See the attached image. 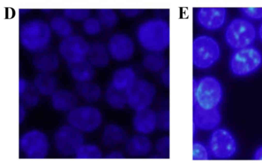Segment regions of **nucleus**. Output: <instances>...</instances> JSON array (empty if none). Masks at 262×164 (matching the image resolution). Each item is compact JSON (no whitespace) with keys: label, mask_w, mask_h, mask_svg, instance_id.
<instances>
[{"label":"nucleus","mask_w":262,"mask_h":164,"mask_svg":"<svg viewBox=\"0 0 262 164\" xmlns=\"http://www.w3.org/2000/svg\"><path fill=\"white\" fill-rule=\"evenodd\" d=\"M134 38L144 52L165 53L170 45L169 22L161 16L147 18L137 25Z\"/></svg>","instance_id":"1"},{"label":"nucleus","mask_w":262,"mask_h":164,"mask_svg":"<svg viewBox=\"0 0 262 164\" xmlns=\"http://www.w3.org/2000/svg\"><path fill=\"white\" fill-rule=\"evenodd\" d=\"M223 97V85L215 76L206 74L193 79V108L204 109L219 108Z\"/></svg>","instance_id":"2"},{"label":"nucleus","mask_w":262,"mask_h":164,"mask_svg":"<svg viewBox=\"0 0 262 164\" xmlns=\"http://www.w3.org/2000/svg\"><path fill=\"white\" fill-rule=\"evenodd\" d=\"M49 23L38 18H33L21 24L19 39L21 46L29 53L36 54L47 51L52 38Z\"/></svg>","instance_id":"3"},{"label":"nucleus","mask_w":262,"mask_h":164,"mask_svg":"<svg viewBox=\"0 0 262 164\" xmlns=\"http://www.w3.org/2000/svg\"><path fill=\"white\" fill-rule=\"evenodd\" d=\"M221 55L218 40L210 33L195 34L192 42V62L196 71L203 72L213 67Z\"/></svg>","instance_id":"4"},{"label":"nucleus","mask_w":262,"mask_h":164,"mask_svg":"<svg viewBox=\"0 0 262 164\" xmlns=\"http://www.w3.org/2000/svg\"><path fill=\"white\" fill-rule=\"evenodd\" d=\"M224 40L233 50L253 45L257 36V29L252 21L242 16L226 25Z\"/></svg>","instance_id":"5"},{"label":"nucleus","mask_w":262,"mask_h":164,"mask_svg":"<svg viewBox=\"0 0 262 164\" xmlns=\"http://www.w3.org/2000/svg\"><path fill=\"white\" fill-rule=\"evenodd\" d=\"M261 66L262 53L253 45L233 50L229 61L230 72L238 77L250 76Z\"/></svg>","instance_id":"6"},{"label":"nucleus","mask_w":262,"mask_h":164,"mask_svg":"<svg viewBox=\"0 0 262 164\" xmlns=\"http://www.w3.org/2000/svg\"><path fill=\"white\" fill-rule=\"evenodd\" d=\"M157 95L158 88L153 82L139 78L126 92L127 107L133 112L152 107Z\"/></svg>","instance_id":"7"},{"label":"nucleus","mask_w":262,"mask_h":164,"mask_svg":"<svg viewBox=\"0 0 262 164\" xmlns=\"http://www.w3.org/2000/svg\"><path fill=\"white\" fill-rule=\"evenodd\" d=\"M68 124L83 133L97 130L102 125L103 114L97 107L90 105L77 106L68 113Z\"/></svg>","instance_id":"8"},{"label":"nucleus","mask_w":262,"mask_h":164,"mask_svg":"<svg viewBox=\"0 0 262 164\" xmlns=\"http://www.w3.org/2000/svg\"><path fill=\"white\" fill-rule=\"evenodd\" d=\"M211 158L227 159L237 151L236 140L228 129L217 127L211 131L207 143Z\"/></svg>","instance_id":"9"},{"label":"nucleus","mask_w":262,"mask_h":164,"mask_svg":"<svg viewBox=\"0 0 262 164\" xmlns=\"http://www.w3.org/2000/svg\"><path fill=\"white\" fill-rule=\"evenodd\" d=\"M19 146L22 153L30 159L46 158L50 147L47 135L37 129H30L24 132L19 138Z\"/></svg>","instance_id":"10"},{"label":"nucleus","mask_w":262,"mask_h":164,"mask_svg":"<svg viewBox=\"0 0 262 164\" xmlns=\"http://www.w3.org/2000/svg\"><path fill=\"white\" fill-rule=\"evenodd\" d=\"M106 44L111 59L118 63H127L136 53L137 44L135 38L124 32L113 33Z\"/></svg>","instance_id":"11"},{"label":"nucleus","mask_w":262,"mask_h":164,"mask_svg":"<svg viewBox=\"0 0 262 164\" xmlns=\"http://www.w3.org/2000/svg\"><path fill=\"white\" fill-rule=\"evenodd\" d=\"M228 12L223 7H200L194 9L193 20L202 32H217L226 25Z\"/></svg>","instance_id":"12"},{"label":"nucleus","mask_w":262,"mask_h":164,"mask_svg":"<svg viewBox=\"0 0 262 164\" xmlns=\"http://www.w3.org/2000/svg\"><path fill=\"white\" fill-rule=\"evenodd\" d=\"M53 143L57 152L62 156H74L84 143L83 133L67 124L59 126L54 133Z\"/></svg>","instance_id":"13"},{"label":"nucleus","mask_w":262,"mask_h":164,"mask_svg":"<svg viewBox=\"0 0 262 164\" xmlns=\"http://www.w3.org/2000/svg\"><path fill=\"white\" fill-rule=\"evenodd\" d=\"M89 46L90 43L83 36L73 34L60 40L58 51L67 64H72L86 60Z\"/></svg>","instance_id":"14"},{"label":"nucleus","mask_w":262,"mask_h":164,"mask_svg":"<svg viewBox=\"0 0 262 164\" xmlns=\"http://www.w3.org/2000/svg\"><path fill=\"white\" fill-rule=\"evenodd\" d=\"M222 116L219 108L204 109L193 108V135L196 137L199 131H212L217 128Z\"/></svg>","instance_id":"15"},{"label":"nucleus","mask_w":262,"mask_h":164,"mask_svg":"<svg viewBox=\"0 0 262 164\" xmlns=\"http://www.w3.org/2000/svg\"><path fill=\"white\" fill-rule=\"evenodd\" d=\"M131 126L136 133L151 135L158 130L157 110L150 107L134 112Z\"/></svg>","instance_id":"16"},{"label":"nucleus","mask_w":262,"mask_h":164,"mask_svg":"<svg viewBox=\"0 0 262 164\" xmlns=\"http://www.w3.org/2000/svg\"><path fill=\"white\" fill-rule=\"evenodd\" d=\"M123 145L126 155L134 158L145 157L154 152V142L149 136L143 134L128 136Z\"/></svg>","instance_id":"17"},{"label":"nucleus","mask_w":262,"mask_h":164,"mask_svg":"<svg viewBox=\"0 0 262 164\" xmlns=\"http://www.w3.org/2000/svg\"><path fill=\"white\" fill-rule=\"evenodd\" d=\"M139 78L135 67L123 65L113 72L108 85L126 93Z\"/></svg>","instance_id":"18"},{"label":"nucleus","mask_w":262,"mask_h":164,"mask_svg":"<svg viewBox=\"0 0 262 164\" xmlns=\"http://www.w3.org/2000/svg\"><path fill=\"white\" fill-rule=\"evenodd\" d=\"M128 136L126 129L116 123L105 125L102 130L101 140L102 144L110 149L124 145Z\"/></svg>","instance_id":"19"},{"label":"nucleus","mask_w":262,"mask_h":164,"mask_svg":"<svg viewBox=\"0 0 262 164\" xmlns=\"http://www.w3.org/2000/svg\"><path fill=\"white\" fill-rule=\"evenodd\" d=\"M50 97L52 108L59 112L68 113L77 106L76 95L67 89H57Z\"/></svg>","instance_id":"20"},{"label":"nucleus","mask_w":262,"mask_h":164,"mask_svg":"<svg viewBox=\"0 0 262 164\" xmlns=\"http://www.w3.org/2000/svg\"><path fill=\"white\" fill-rule=\"evenodd\" d=\"M95 68H104L111 59L106 44L96 41L90 43L86 59Z\"/></svg>","instance_id":"21"},{"label":"nucleus","mask_w":262,"mask_h":164,"mask_svg":"<svg viewBox=\"0 0 262 164\" xmlns=\"http://www.w3.org/2000/svg\"><path fill=\"white\" fill-rule=\"evenodd\" d=\"M59 64L58 56L47 50L34 54L32 58L33 67L39 73H53L58 68Z\"/></svg>","instance_id":"22"},{"label":"nucleus","mask_w":262,"mask_h":164,"mask_svg":"<svg viewBox=\"0 0 262 164\" xmlns=\"http://www.w3.org/2000/svg\"><path fill=\"white\" fill-rule=\"evenodd\" d=\"M141 64L145 72L156 75H158L168 66L164 53L159 52H145Z\"/></svg>","instance_id":"23"},{"label":"nucleus","mask_w":262,"mask_h":164,"mask_svg":"<svg viewBox=\"0 0 262 164\" xmlns=\"http://www.w3.org/2000/svg\"><path fill=\"white\" fill-rule=\"evenodd\" d=\"M68 68L71 77L76 83L93 81L95 76V68L87 59L68 64Z\"/></svg>","instance_id":"24"},{"label":"nucleus","mask_w":262,"mask_h":164,"mask_svg":"<svg viewBox=\"0 0 262 164\" xmlns=\"http://www.w3.org/2000/svg\"><path fill=\"white\" fill-rule=\"evenodd\" d=\"M32 83L38 92L42 96L50 97L58 89L57 79L53 73L38 72Z\"/></svg>","instance_id":"25"},{"label":"nucleus","mask_w":262,"mask_h":164,"mask_svg":"<svg viewBox=\"0 0 262 164\" xmlns=\"http://www.w3.org/2000/svg\"><path fill=\"white\" fill-rule=\"evenodd\" d=\"M75 89L79 97L90 103L98 102L103 95L100 86L93 81L76 83Z\"/></svg>","instance_id":"26"},{"label":"nucleus","mask_w":262,"mask_h":164,"mask_svg":"<svg viewBox=\"0 0 262 164\" xmlns=\"http://www.w3.org/2000/svg\"><path fill=\"white\" fill-rule=\"evenodd\" d=\"M107 105L115 110H122L127 107L126 93L118 91L107 85L103 92Z\"/></svg>","instance_id":"27"},{"label":"nucleus","mask_w":262,"mask_h":164,"mask_svg":"<svg viewBox=\"0 0 262 164\" xmlns=\"http://www.w3.org/2000/svg\"><path fill=\"white\" fill-rule=\"evenodd\" d=\"M49 24L52 32L62 39L73 34V27L70 20L64 16L52 17Z\"/></svg>","instance_id":"28"},{"label":"nucleus","mask_w":262,"mask_h":164,"mask_svg":"<svg viewBox=\"0 0 262 164\" xmlns=\"http://www.w3.org/2000/svg\"><path fill=\"white\" fill-rule=\"evenodd\" d=\"M96 17L101 24L103 28L112 29L115 28L119 21L117 12L111 9H99L96 10Z\"/></svg>","instance_id":"29"},{"label":"nucleus","mask_w":262,"mask_h":164,"mask_svg":"<svg viewBox=\"0 0 262 164\" xmlns=\"http://www.w3.org/2000/svg\"><path fill=\"white\" fill-rule=\"evenodd\" d=\"M101 149L94 144H83L78 149L75 158L77 159H100L103 158Z\"/></svg>","instance_id":"30"},{"label":"nucleus","mask_w":262,"mask_h":164,"mask_svg":"<svg viewBox=\"0 0 262 164\" xmlns=\"http://www.w3.org/2000/svg\"><path fill=\"white\" fill-rule=\"evenodd\" d=\"M40 96L33 83H30L25 90L19 95L20 103L27 108L35 107L39 103Z\"/></svg>","instance_id":"31"},{"label":"nucleus","mask_w":262,"mask_h":164,"mask_svg":"<svg viewBox=\"0 0 262 164\" xmlns=\"http://www.w3.org/2000/svg\"><path fill=\"white\" fill-rule=\"evenodd\" d=\"M154 151L157 158H166L170 155V139L164 134L159 137L154 143Z\"/></svg>","instance_id":"32"},{"label":"nucleus","mask_w":262,"mask_h":164,"mask_svg":"<svg viewBox=\"0 0 262 164\" xmlns=\"http://www.w3.org/2000/svg\"><path fill=\"white\" fill-rule=\"evenodd\" d=\"M211 158L207 143L194 138L192 142V160H206Z\"/></svg>","instance_id":"33"},{"label":"nucleus","mask_w":262,"mask_h":164,"mask_svg":"<svg viewBox=\"0 0 262 164\" xmlns=\"http://www.w3.org/2000/svg\"><path fill=\"white\" fill-rule=\"evenodd\" d=\"M103 27L96 17L90 16L82 22V29L83 33L89 36L98 35L102 31Z\"/></svg>","instance_id":"34"},{"label":"nucleus","mask_w":262,"mask_h":164,"mask_svg":"<svg viewBox=\"0 0 262 164\" xmlns=\"http://www.w3.org/2000/svg\"><path fill=\"white\" fill-rule=\"evenodd\" d=\"M63 15L70 21L83 22L90 16L91 11L88 9H66Z\"/></svg>","instance_id":"35"},{"label":"nucleus","mask_w":262,"mask_h":164,"mask_svg":"<svg viewBox=\"0 0 262 164\" xmlns=\"http://www.w3.org/2000/svg\"><path fill=\"white\" fill-rule=\"evenodd\" d=\"M157 112L158 130L166 133L170 128V113L167 107H162Z\"/></svg>","instance_id":"36"},{"label":"nucleus","mask_w":262,"mask_h":164,"mask_svg":"<svg viewBox=\"0 0 262 164\" xmlns=\"http://www.w3.org/2000/svg\"><path fill=\"white\" fill-rule=\"evenodd\" d=\"M242 16L251 21H262V7H245L240 9Z\"/></svg>","instance_id":"37"},{"label":"nucleus","mask_w":262,"mask_h":164,"mask_svg":"<svg viewBox=\"0 0 262 164\" xmlns=\"http://www.w3.org/2000/svg\"><path fill=\"white\" fill-rule=\"evenodd\" d=\"M159 81L165 88H168L170 84V73L169 66L163 69L158 75Z\"/></svg>","instance_id":"38"},{"label":"nucleus","mask_w":262,"mask_h":164,"mask_svg":"<svg viewBox=\"0 0 262 164\" xmlns=\"http://www.w3.org/2000/svg\"><path fill=\"white\" fill-rule=\"evenodd\" d=\"M143 11L142 9H125L120 10V12L124 17L130 19H134L139 17L143 13Z\"/></svg>","instance_id":"39"},{"label":"nucleus","mask_w":262,"mask_h":164,"mask_svg":"<svg viewBox=\"0 0 262 164\" xmlns=\"http://www.w3.org/2000/svg\"><path fill=\"white\" fill-rule=\"evenodd\" d=\"M126 154L120 150L116 148L112 149V150L107 152L104 156L107 159H123L125 158Z\"/></svg>","instance_id":"40"},{"label":"nucleus","mask_w":262,"mask_h":164,"mask_svg":"<svg viewBox=\"0 0 262 164\" xmlns=\"http://www.w3.org/2000/svg\"><path fill=\"white\" fill-rule=\"evenodd\" d=\"M27 107L19 103V123L22 124L25 120L27 115Z\"/></svg>","instance_id":"41"},{"label":"nucleus","mask_w":262,"mask_h":164,"mask_svg":"<svg viewBox=\"0 0 262 164\" xmlns=\"http://www.w3.org/2000/svg\"><path fill=\"white\" fill-rule=\"evenodd\" d=\"M29 83L30 82L24 78H20L19 79V95L21 94L25 90Z\"/></svg>","instance_id":"42"},{"label":"nucleus","mask_w":262,"mask_h":164,"mask_svg":"<svg viewBox=\"0 0 262 164\" xmlns=\"http://www.w3.org/2000/svg\"><path fill=\"white\" fill-rule=\"evenodd\" d=\"M253 159L262 160V145L257 148L253 154Z\"/></svg>","instance_id":"43"},{"label":"nucleus","mask_w":262,"mask_h":164,"mask_svg":"<svg viewBox=\"0 0 262 164\" xmlns=\"http://www.w3.org/2000/svg\"><path fill=\"white\" fill-rule=\"evenodd\" d=\"M257 36L262 42V21L257 29Z\"/></svg>","instance_id":"44"},{"label":"nucleus","mask_w":262,"mask_h":164,"mask_svg":"<svg viewBox=\"0 0 262 164\" xmlns=\"http://www.w3.org/2000/svg\"><path fill=\"white\" fill-rule=\"evenodd\" d=\"M30 11V9H21L19 10V12L21 14H26Z\"/></svg>","instance_id":"45"},{"label":"nucleus","mask_w":262,"mask_h":164,"mask_svg":"<svg viewBox=\"0 0 262 164\" xmlns=\"http://www.w3.org/2000/svg\"><path fill=\"white\" fill-rule=\"evenodd\" d=\"M42 11L44 12L45 13H50L51 11V9H43L42 10Z\"/></svg>","instance_id":"46"}]
</instances>
